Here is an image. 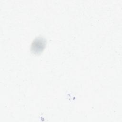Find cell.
Masks as SVG:
<instances>
[{"instance_id":"obj_1","label":"cell","mask_w":122,"mask_h":122,"mask_svg":"<svg viewBox=\"0 0 122 122\" xmlns=\"http://www.w3.org/2000/svg\"><path fill=\"white\" fill-rule=\"evenodd\" d=\"M45 46V40L39 38L34 40L31 46V50L34 53H39L41 52Z\"/></svg>"}]
</instances>
